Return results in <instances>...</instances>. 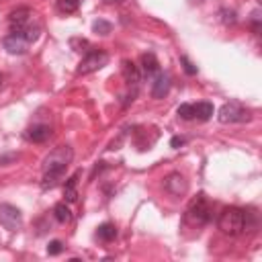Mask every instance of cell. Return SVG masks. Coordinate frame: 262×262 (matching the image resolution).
<instances>
[{"instance_id": "3", "label": "cell", "mask_w": 262, "mask_h": 262, "mask_svg": "<svg viewBox=\"0 0 262 262\" xmlns=\"http://www.w3.org/2000/svg\"><path fill=\"white\" fill-rule=\"evenodd\" d=\"M186 221L190 225H196V227L199 225H205L209 221V205H207V201H205L203 194H199L188 205V209H186Z\"/></svg>"}, {"instance_id": "13", "label": "cell", "mask_w": 262, "mask_h": 262, "mask_svg": "<svg viewBox=\"0 0 262 262\" xmlns=\"http://www.w3.org/2000/svg\"><path fill=\"white\" fill-rule=\"evenodd\" d=\"M192 106H194V117L199 121H207L213 117V104L211 102H196Z\"/></svg>"}, {"instance_id": "18", "label": "cell", "mask_w": 262, "mask_h": 262, "mask_svg": "<svg viewBox=\"0 0 262 262\" xmlns=\"http://www.w3.org/2000/svg\"><path fill=\"white\" fill-rule=\"evenodd\" d=\"M57 10L61 14H72L78 10V0H57Z\"/></svg>"}, {"instance_id": "11", "label": "cell", "mask_w": 262, "mask_h": 262, "mask_svg": "<svg viewBox=\"0 0 262 262\" xmlns=\"http://www.w3.org/2000/svg\"><path fill=\"white\" fill-rule=\"evenodd\" d=\"M49 135H51V129H49L47 125H33V127L27 131V139H31V141H35V143L47 141Z\"/></svg>"}, {"instance_id": "17", "label": "cell", "mask_w": 262, "mask_h": 262, "mask_svg": "<svg viewBox=\"0 0 262 262\" xmlns=\"http://www.w3.org/2000/svg\"><path fill=\"white\" fill-rule=\"evenodd\" d=\"M98 237H100L102 242H113V239L117 237V227H115L113 223H102V225L98 227Z\"/></svg>"}, {"instance_id": "16", "label": "cell", "mask_w": 262, "mask_h": 262, "mask_svg": "<svg viewBox=\"0 0 262 262\" xmlns=\"http://www.w3.org/2000/svg\"><path fill=\"white\" fill-rule=\"evenodd\" d=\"M76 180H78V174H74V176L66 182V186H63V196H66L68 203H74V201L78 199V192H76Z\"/></svg>"}, {"instance_id": "7", "label": "cell", "mask_w": 262, "mask_h": 262, "mask_svg": "<svg viewBox=\"0 0 262 262\" xmlns=\"http://www.w3.org/2000/svg\"><path fill=\"white\" fill-rule=\"evenodd\" d=\"M164 186H166L168 192H172V194H176V196H180V194H184V192L188 190L186 178H184L182 174H178V172L168 174V176L164 178Z\"/></svg>"}, {"instance_id": "23", "label": "cell", "mask_w": 262, "mask_h": 262, "mask_svg": "<svg viewBox=\"0 0 262 262\" xmlns=\"http://www.w3.org/2000/svg\"><path fill=\"white\" fill-rule=\"evenodd\" d=\"M180 63L184 66V72H186V74H190V76H192V74H196V68L190 63V59H188L186 55H182V57H180Z\"/></svg>"}, {"instance_id": "20", "label": "cell", "mask_w": 262, "mask_h": 262, "mask_svg": "<svg viewBox=\"0 0 262 262\" xmlns=\"http://www.w3.org/2000/svg\"><path fill=\"white\" fill-rule=\"evenodd\" d=\"M178 117L180 119H184V121H190V119H194V106L192 104H180L178 106Z\"/></svg>"}, {"instance_id": "12", "label": "cell", "mask_w": 262, "mask_h": 262, "mask_svg": "<svg viewBox=\"0 0 262 262\" xmlns=\"http://www.w3.org/2000/svg\"><path fill=\"white\" fill-rule=\"evenodd\" d=\"M141 70H143L145 76H151V74L158 72V59H156L154 53H143L141 55Z\"/></svg>"}, {"instance_id": "24", "label": "cell", "mask_w": 262, "mask_h": 262, "mask_svg": "<svg viewBox=\"0 0 262 262\" xmlns=\"http://www.w3.org/2000/svg\"><path fill=\"white\" fill-rule=\"evenodd\" d=\"M70 43H72V47H74L76 51H82V47H88V41H86V39H72Z\"/></svg>"}, {"instance_id": "25", "label": "cell", "mask_w": 262, "mask_h": 262, "mask_svg": "<svg viewBox=\"0 0 262 262\" xmlns=\"http://www.w3.org/2000/svg\"><path fill=\"white\" fill-rule=\"evenodd\" d=\"M14 160H16L14 154H10V156H2V158H0V166H6V164H10V162H14Z\"/></svg>"}, {"instance_id": "19", "label": "cell", "mask_w": 262, "mask_h": 262, "mask_svg": "<svg viewBox=\"0 0 262 262\" xmlns=\"http://www.w3.org/2000/svg\"><path fill=\"white\" fill-rule=\"evenodd\" d=\"M61 174H63V172H45L41 186H43V188H53V186L57 184V180L61 178Z\"/></svg>"}, {"instance_id": "9", "label": "cell", "mask_w": 262, "mask_h": 262, "mask_svg": "<svg viewBox=\"0 0 262 262\" xmlns=\"http://www.w3.org/2000/svg\"><path fill=\"white\" fill-rule=\"evenodd\" d=\"M2 43H4V49H6L8 53H12V55H20V53L27 51V41H25L18 33H12V35L4 37Z\"/></svg>"}, {"instance_id": "26", "label": "cell", "mask_w": 262, "mask_h": 262, "mask_svg": "<svg viewBox=\"0 0 262 262\" xmlns=\"http://www.w3.org/2000/svg\"><path fill=\"white\" fill-rule=\"evenodd\" d=\"M184 143V139L182 137H172V141H170V145L172 147H178V145H182Z\"/></svg>"}, {"instance_id": "21", "label": "cell", "mask_w": 262, "mask_h": 262, "mask_svg": "<svg viewBox=\"0 0 262 262\" xmlns=\"http://www.w3.org/2000/svg\"><path fill=\"white\" fill-rule=\"evenodd\" d=\"M111 29H113V25L106 23V20H94V25H92V31L98 33V35H108Z\"/></svg>"}, {"instance_id": "2", "label": "cell", "mask_w": 262, "mask_h": 262, "mask_svg": "<svg viewBox=\"0 0 262 262\" xmlns=\"http://www.w3.org/2000/svg\"><path fill=\"white\" fill-rule=\"evenodd\" d=\"M74 158V149L70 145H57L43 160V172H63Z\"/></svg>"}, {"instance_id": "15", "label": "cell", "mask_w": 262, "mask_h": 262, "mask_svg": "<svg viewBox=\"0 0 262 262\" xmlns=\"http://www.w3.org/2000/svg\"><path fill=\"white\" fill-rule=\"evenodd\" d=\"M53 215H55V219L59 223H70L72 221V211H70V207L66 203H57L53 207Z\"/></svg>"}, {"instance_id": "28", "label": "cell", "mask_w": 262, "mask_h": 262, "mask_svg": "<svg viewBox=\"0 0 262 262\" xmlns=\"http://www.w3.org/2000/svg\"><path fill=\"white\" fill-rule=\"evenodd\" d=\"M0 86H2V74H0Z\"/></svg>"}, {"instance_id": "10", "label": "cell", "mask_w": 262, "mask_h": 262, "mask_svg": "<svg viewBox=\"0 0 262 262\" xmlns=\"http://www.w3.org/2000/svg\"><path fill=\"white\" fill-rule=\"evenodd\" d=\"M170 90V78L166 74H158L156 80L151 82V96L154 98H164Z\"/></svg>"}, {"instance_id": "5", "label": "cell", "mask_w": 262, "mask_h": 262, "mask_svg": "<svg viewBox=\"0 0 262 262\" xmlns=\"http://www.w3.org/2000/svg\"><path fill=\"white\" fill-rule=\"evenodd\" d=\"M0 223H2L8 231H16V229H20V225H23V215H20V211H18L14 205L2 203V205H0Z\"/></svg>"}, {"instance_id": "4", "label": "cell", "mask_w": 262, "mask_h": 262, "mask_svg": "<svg viewBox=\"0 0 262 262\" xmlns=\"http://www.w3.org/2000/svg\"><path fill=\"white\" fill-rule=\"evenodd\" d=\"M106 61H108V55H106L104 51H90V53H86V55L82 57V61H80V66H78L76 72H78L80 76H84V74H92V72L104 68Z\"/></svg>"}, {"instance_id": "6", "label": "cell", "mask_w": 262, "mask_h": 262, "mask_svg": "<svg viewBox=\"0 0 262 262\" xmlns=\"http://www.w3.org/2000/svg\"><path fill=\"white\" fill-rule=\"evenodd\" d=\"M248 119V113L242 108L239 102H225L219 108V121L221 123H235V121H244Z\"/></svg>"}, {"instance_id": "22", "label": "cell", "mask_w": 262, "mask_h": 262, "mask_svg": "<svg viewBox=\"0 0 262 262\" xmlns=\"http://www.w3.org/2000/svg\"><path fill=\"white\" fill-rule=\"evenodd\" d=\"M61 250H63V244H61L59 239H53V242H51V244L47 246V252H49L51 256H55V254H59Z\"/></svg>"}, {"instance_id": "8", "label": "cell", "mask_w": 262, "mask_h": 262, "mask_svg": "<svg viewBox=\"0 0 262 262\" xmlns=\"http://www.w3.org/2000/svg\"><path fill=\"white\" fill-rule=\"evenodd\" d=\"M31 16H33L31 8H16L14 12H10L8 23H10L12 31H20V29H25L31 23Z\"/></svg>"}, {"instance_id": "1", "label": "cell", "mask_w": 262, "mask_h": 262, "mask_svg": "<svg viewBox=\"0 0 262 262\" xmlns=\"http://www.w3.org/2000/svg\"><path fill=\"white\" fill-rule=\"evenodd\" d=\"M217 225L219 229L225 233V235H237L244 231V225H246V215L242 209L237 207H227L221 211L219 219H217Z\"/></svg>"}, {"instance_id": "27", "label": "cell", "mask_w": 262, "mask_h": 262, "mask_svg": "<svg viewBox=\"0 0 262 262\" xmlns=\"http://www.w3.org/2000/svg\"><path fill=\"white\" fill-rule=\"evenodd\" d=\"M102 2H106V4H119V2H123V0H102Z\"/></svg>"}, {"instance_id": "14", "label": "cell", "mask_w": 262, "mask_h": 262, "mask_svg": "<svg viewBox=\"0 0 262 262\" xmlns=\"http://www.w3.org/2000/svg\"><path fill=\"white\" fill-rule=\"evenodd\" d=\"M123 76H125V80L129 84L139 82V70H137V66L133 61H123Z\"/></svg>"}]
</instances>
